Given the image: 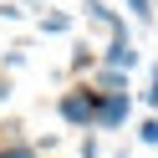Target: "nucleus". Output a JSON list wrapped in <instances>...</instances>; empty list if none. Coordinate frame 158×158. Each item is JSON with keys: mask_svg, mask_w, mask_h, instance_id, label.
<instances>
[{"mask_svg": "<svg viewBox=\"0 0 158 158\" xmlns=\"http://www.w3.org/2000/svg\"><path fill=\"white\" fill-rule=\"evenodd\" d=\"M143 102L158 107V61H153V72H148V92H143Z\"/></svg>", "mask_w": 158, "mask_h": 158, "instance_id": "11", "label": "nucleus"}, {"mask_svg": "<svg viewBox=\"0 0 158 158\" xmlns=\"http://www.w3.org/2000/svg\"><path fill=\"white\" fill-rule=\"evenodd\" d=\"M56 112H61L66 127H92V117H97V92H92V87H77V92H66L61 102H56Z\"/></svg>", "mask_w": 158, "mask_h": 158, "instance_id": "1", "label": "nucleus"}, {"mask_svg": "<svg viewBox=\"0 0 158 158\" xmlns=\"http://www.w3.org/2000/svg\"><path fill=\"white\" fill-rule=\"evenodd\" d=\"M82 158H102V148H97L92 138H87V143H82Z\"/></svg>", "mask_w": 158, "mask_h": 158, "instance_id": "12", "label": "nucleus"}, {"mask_svg": "<svg viewBox=\"0 0 158 158\" xmlns=\"http://www.w3.org/2000/svg\"><path fill=\"white\" fill-rule=\"evenodd\" d=\"M138 138H143V143H148V148H158V112H153V117H148V123H143V127H138Z\"/></svg>", "mask_w": 158, "mask_h": 158, "instance_id": "9", "label": "nucleus"}, {"mask_svg": "<svg viewBox=\"0 0 158 158\" xmlns=\"http://www.w3.org/2000/svg\"><path fill=\"white\" fill-rule=\"evenodd\" d=\"M127 10H133V21H153V0H127Z\"/></svg>", "mask_w": 158, "mask_h": 158, "instance_id": "7", "label": "nucleus"}, {"mask_svg": "<svg viewBox=\"0 0 158 158\" xmlns=\"http://www.w3.org/2000/svg\"><path fill=\"white\" fill-rule=\"evenodd\" d=\"M5 97H10V77L0 72V102H5Z\"/></svg>", "mask_w": 158, "mask_h": 158, "instance_id": "13", "label": "nucleus"}, {"mask_svg": "<svg viewBox=\"0 0 158 158\" xmlns=\"http://www.w3.org/2000/svg\"><path fill=\"white\" fill-rule=\"evenodd\" d=\"M72 66H77V72H87V66H92V46H87V41L72 51Z\"/></svg>", "mask_w": 158, "mask_h": 158, "instance_id": "10", "label": "nucleus"}, {"mask_svg": "<svg viewBox=\"0 0 158 158\" xmlns=\"http://www.w3.org/2000/svg\"><path fill=\"white\" fill-rule=\"evenodd\" d=\"M0 158H36V148H31V143H5Z\"/></svg>", "mask_w": 158, "mask_h": 158, "instance_id": "8", "label": "nucleus"}, {"mask_svg": "<svg viewBox=\"0 0 158 158\" xmlns=\"http://www.w3.org/2000/svg\"><path fill=\"white\" fill-rule=\"evenodd\" d=\"M66 31H72V15H66V10L41 15V36H66Z\"/></svg>", "mask_w": 158, "mask_h": 158, "instance_id": "5", "label": "nucleus"}, {"mask_svg": "<svg viewBox=\"0 0 158 158\" xmlns=\"http://www.w3.org/2000/svg\"><path fill=\"white\" fill-rule=\"evenodd\" d=\"M102 66H112V72H133V66H138V46L127 41V36H112V46L102 51Z\"/></svg>", "mask_w": 158, "mask_h": 158, "instance_id": "3", "label": "nucleus"}, {"mask_svg": "<svg viewBox=\"0 0 158 158\" xmlns=\"http://www.w3.org/2000/svg\"><path fill=\"white\" fill-rule=\"evenodd\" d=\"M0 21H26V5L21 0H0Z\"/></svg>", "mask_w": 158, "mask_h": 158, "instance_id": "6", "label": "nucleus"}, {"mask_svg": "<svg viewBox=\"0 0 158 158\" xmlns=\"http://www.w3.org/2000/svg\"><path fill=\"white\" fill-rule=\"evenodd\" d=\"M36 5H41V0H36Z\"/></svg>", "mask_w": 158, "mask_h": 158, "instance_id": "14", "label": "nucleus"}, {"mask_svg": "<svg viewBox=\"0 0 158 158\" xmlns=\"http://www.w3.org/2000/svg\"><path fill=\"white\" fill-rule=\"evenodd\" d=\"M127 112H133L127 92H117V97H97V117H92V127H123Z\"/></svg>", "mask_w": 158, "mask_h": 158, "instance_id": "2", "label": "nucleus"}, {"mask_svg": "<svg viewBox=\"0 0 158 158\" xmlns=\"http://www.w3.org/2000/svg\"><path fill=\"white\" fill-rule=\"evenodd\" d=\"M92 92H97V97H117V92H127V72L102 66V72H97V82H92Z\"/></svg>", "mask_w": 158, "mask_h": 158, "instance_id": "4", "label": "nucleus"}]
</instances>
